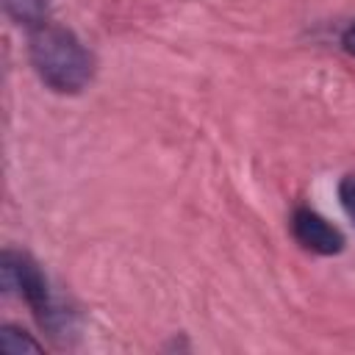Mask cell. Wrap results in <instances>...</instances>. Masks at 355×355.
<instances>
[{"label": "cell", "mask_w": 355, "mask_h": 355, "mask_svg": "<svg viewBox=\"0 0 355 355\" xmlns=\"http://www.w3.org/2000/svg\"><path fill=\"white\" fill-rule=\"evenodd\" d=\"M28 58L39 80L55 94H78L94 78V58L64 25L39 22L28 39Z\"/></svg>", "instance_id": "obj_1"}, {"label": "cell", "mask_w": 355, "mask_h": 355, "mask_svg": "<svg viewBox=\"0 0 355 355\" xmlns=\"http://www.w3.org/2000/svg\"><path fill=\"white\" fill-rule=\"evenodd\" d=\"M0 275H3V288L17 291L28 302V308L33 311V316L39 319L42 327H47L53 336H58V333H64V327H69V313L53 297L47 277L42 275V269L33 263L31 255L6 250Z\"/></svg>", "instance_id": "obj_2"}, {"label": "cell", "mask_w": 355, "mask_h": 355, "mask_svg": "<svg viewBox=\"0 0 355 355\" xmlns=\"http://www.w3.org/2000/svg\"><path fill=\"white\" fill-rule=\"evenodd\" d=\"M291 233L308 252H316V255H338L344 250V233L311 208H297L294 211Z\"/></svg>", "instance_id": "obj_3"}, {"label": "cell", "mask_w": 355, "mask_h": 355, "mask_svg": "<svg viewBox=\"0 0 355 355\" xmlns=\"http://www.w3.org/2000/svg\"><path fill=\"white\" fill-rule=\"evenodd\" d=\"M50 0H3V8L6 14L19 22V25H39L42 17H44V8H47Z\"/></svg>", "instance_id": "obj_4"}, {"label": "cell", "mask_w": 355, "mask_h": 355, "mask_svg": "<svg viewBox=\"0 0 355 355\" xmlns=\"http://www.w3.org/2000/svg\"><path fill=\"white\" fill-rule=\"evenodd\" d=\"M0 349L3 352H11V355H19V352H42V344L33 341L25 330H19L14 324H3V330H0Z\"/></svg>", "instance_id": "obj_5"}, {"label": "cell", "mask_w": 355, "mask_h": 355, "mask_svg": "<svg viewBox=\"0 0 355 355\" xmlns=\"http://www.w3.org/2000/svg\"><path fill=\"white\" fill-rule=\"evenodd\" d=\"M338 200H341L344 214H347V216L352 219V225H355V172L347 175V178L338 183Z\"/></svg>", "instance_id": "obj_6"}, {"label": "cell", "mask_w": 355, "mask_h": 355, "mask_svg": "<svg viewBox=\"0 0 355 355\" xmlns=\"http://www.w3.org/2000/svg\"><path fill=\"white\" fill-rule=\"evenodd\" d=\"M341 47H344L349 55H355V22H349L347 31L341 33Z\"/></svg>", "instance_id": "obj_7"}]
</instances>
